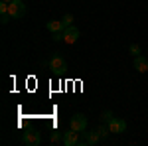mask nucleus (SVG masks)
I'll use <instances>...</instances> for the list:
<instances>
[{"instance_id": "10", "label": "nucleus", "mask_w": 148, "mask_h": 146, "mask_svg": "<svg viewBox=\"0 0 148 146\" xmlns=\"http://www.w3.org/2000/svg\"><path fill=\"white\" fill-rule=\"evenodd\" d=\"M46 28H47L49 34H56V32H63V30H65V26H63L61 20H49V22L46 24Z\"/></svg>"}, {"instance_id": "4", "label": "nucleus", "mask_w": 148, "mask_h": 146, "mask_svg": "<svg viewBox=\"0 0 148 146\" xmlns=\"http://www.w3.org/2000/svg\"><path fill=\"white\" fill-rule=\"evenodd\" d=\"M107 126H109L111 134H123V132L126 130V123L123 121V119H116V117H113V119L107 123Z\"/></svg>"}, {"instance_id": "2", "label": "nucleus", "mask_w": 148, "mask_h": 146, "mask_svg": "<svg viewBox=\"0 0 148 146\" xmlns=\"http://www.w3.org/2000/svg\"><path fill=\"white\" fill-rule=\"evenodd\" d=\"M47 65H49V69H51L56 75L65 73V71H67V63H65V59H63L61 56H53L49 61H47Z\"/></svg>"}, {"instance_id": "17", "label": "nucleus", "mask_w": 148, "mask_h": 146, "mask_svg": "<svg viewBox=\"0 0 148 146\" xmlns=\"http://www.w3.org/2000/svg\"><path fill=\"white\" fill-rule=\"evenodd\" d=\"M2 2H8V4H10V2H12V0H2Z\"/></svg>"}, {"instance_id": "1", "label": "nucleus", "mask_w": 148, "mask_h": 146, "mask_svg": "<svg viewBox=\"0 0 148 146\" xmlns=\"http://www.w3.org/2000/svg\"><path fill=\"white\" fill-rule=\"evenodd\" d=\"M87 117L83 114V112H75L73 117H71V121H69V128H73V130H77V132H83V130H87Z\"/></svg>"}, {"instance_id": "3", "label": "nucleus", "mask_w": 148, "mask_h": 146, "mask_svg": "<svg viewBox=\"0 0 148 146\" xmlns=\"http://www.w3.org/2000/svg\"><path fill=\"white\" fill-rule=\"evenodd\" d=\"M26 4H24V0H12L10 2V8H8V14H10L12 18H24L26 16Z\"/></svg>"}, {"instance_id": "8", "label": "nucleus", "mask_w": 148, "mask_h": 146, "mask_svg": "<svg viewBox=\"0 0 148 146\" xmlns=\"http://www.w3.org/2000/svg\"><path fill=\"white\" fill-rule=\"evenodd\" d=\"M99 140H101V134L97 132V130H91V132H85L83 136V140H81V144H99Z\"/></svg>"}, {"instance_id": "9", "label": "nucleus", "mask_w": 148, "mask_h": 146, "mask_svg": "<svg viewBox=\"0 0 148 146\" xmlns=\"http://www.w3.org/2000/svg\"><path fill=\"white\" fill-rule=\"evenodd\" d=\"M134 69L138 73H146L148 71V59L144 56H136L134 57Z\"/></svg>"}, {"instance_id": "11", "label": "nucleus", "mask_w": 148, "mask_h": 146, "mask_svg": "<svg viewBox=\"0 0 148 146\" xmlns=\"http://www.w3.org/2000/svg\"><path fill=\"white\" fill-rule=\"evenodd\" d=\"M128 53L134 56V57L140 56V45H138V44H130V45H128Z\"/></svg>"}, {"instance_id": "13", "label": "nucleus", "mask_w": 148, "mask_h": 146, "mask_svg": "<svg viewBox=\"0 0 148 146\" xmlns=\"http://www.w3.org/2000/svg\"><path fill=\"white\" fill-rule=\"evenodd\" d=\"M61 22H63V26H65V28L73 26V16H71V14H65V16L61 18Z\"/></svg>"}, {"instance_id": "5", "label": "nucleus", "mask_w": 148, "mask_h": 146, "mask_svg": "<svg viewBox=\"0 0 148 146\" xmlns=\"http://www.w3.org/2000/svg\"><path fill=\"white\" fill-rule=\"evenodd\" d=\"M22 142L28 144V146H40L42 144V136H40L38 130H28V132H24Z\"/></svg>"}, {"instance_id": "6", "label": "nucleus", "mask_w": 148, "mask_h": 146, "mask_svg": "<svg viewBox=\"0 0 148 146\" xmlns=\"http://www.w3.org/2000/svg\"><path fill=\"white\" fill-rule=\"evenodd\" d=\"M65 146H75V144H79L81 140H79V132L77 130H73V128H69L67 132H63V140H61Z\"/></svg>"}, {"instance_id": "14", "label": "nucleus", "mask_w": 148, "mask_h": 146, "mask_svg": "<svg viewBox=\"0 0 148 146\" xmlns=\"http://www.w3.org/2000/svg\"><path fill=\"white\" fill-rule=\"evenodd\" d=\"M111 119H113V111H103L101 112V121L103 123H109Z\"/></svg>"}, {"instance_id": "16", "label": "nucleus", "mask_w": 148, "mask_h": 146, "mask_svg": "<svg viewBox=\"0 0 148 146\" xmlns=\"http://www.w3.org/2000/svg\"><path fill=\"white\" fill-rule=\"evenodd\" d=\"M12 20V16L10 14H2V24H8Z\"/></svg>"}, {"instance_id": "7", "label": "nucleus", "mask_w": 148, "mask_h": 146, "mask_svg": "<svg viewBox=\"0 0 148 146\" xmlns=\"http://www.w3.org/2000/svg\"><path fill=\"white\" fill-rule=\"evenodd\" d=\"M77 40H79V30L75 26H69L63 30V42L65 44H75Z\"/></svg>"}, {"instance_id": "15", "label": "nucleus", "mask_w": 148, "mask_h": 146, "mask_svg": "<svg viewBox=\"0 0 148 146\" xmlns=\"http://www.w3.org/2000/svg\"><path fill=\"white\" fill-rule=\"evenodd\" d=\"M97 132L101 134V138H107V134H109L111 130H109V126H105V124H101V126L97 128Z\"/></svg>"}, {"instance_id": "12", "label": "nucleus", "mask_w": 148, "mask_h": 146, "mask_svg": "<svg viewBox=\"0 0 148 146\" xmlns=\"http://www.w3.org/2000/svg\"><path fill=\"white\" fill-rule=\"evenodd\" d=\"M59 140H63V134H61V132H57V130H53L51 136H49V142H53V144H56V142H59Z\"/></svg>"}]
</instances>
